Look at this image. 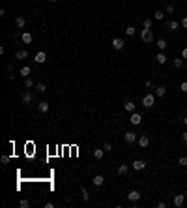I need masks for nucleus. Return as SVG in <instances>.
Here are the masks:
<instances>
[{
    "instance_id": "423d86ee",
    "label": "nucleus",
    "mask_w": 187,
    "mask_h": 208,
    "mask_svg": "<svg viewBox=\"0 0 187 208\" xmlns=\"http://www.w3.org/2000/svg\"><path fill=\"white\" fill-rule=\"evenodd\" d=\"M131 167H133L135 171H142V169H146V161H142V159H135V161L131 163Z\"/></svg>"
},
{
    "instance_id": "c9c22d12",
    "label": "nucleus",
    "mask_w": 187,
    "mask_h": 208,
    "mask_svg": "<svg viewBox=\"0 0 187 208\" xmlns=\"http://www.w3.org/2000/svg\"><path fill=\"white\" fill-rule=\"evenodd\" d=\"M180 90H182V92H187V81H184V83L180 85Z\"/></svg>"
},
{
    "instance_id": "e433bc0d",
    "label": "nucleus",
    "mask_w": 187,
    "mask_h": 208,
    "mask_svg": "<svg viewBox=\"0 0 187 208\" xmlns=\"http://www.w3.org/2000/svg\"><path fill=\"white\" fill-rule=\"evenodd\" d=\"M19 205H21L23 208H26V206H30V202H28V201H26V199H23V201H21V202H19Z\"/></svg>"
},
{
    "instance_id": "7ed1b4c3",
    "label": "nucleus",
    "mask_w": 187,
    "mask_h": 208,
    "mask_svg": "<svg viewBox=\"0 0 187 208\" xmlns=\"http://www.w3.org/2000/svg\"><path fill=\"white\" fill-rule=\"evenodd\" d=\"M140 197H142V193H140V191H137V189H131L129 193H127V199H129L131 202H137V201H140Z\"/></svg>"
},
{
    "instance_id": "f3484780",
    "label": "nucleus",
    "mask_w": 187,
    "mask_h": 208,
    "mask_svg": "<svg viewBox=\"0 0 187 208\" xmlns=\"http://www.w3.org/2000/svg\"><path fill=\"white\" fill-rule=\"evenodd\" d=\"M30 71H32V67H30V66H23V67H21V71H19V73H21L23 77L26 79V77H28V75H30Z\"/></svg>"
},
{
    "instance_id": "412c9836",
    "label": "nucleus",
    "mask_w": 187,
    "mask_h": 208,
    "mask_svg": "<svg viewBox=\"0 0 187 208\" xmlns=\"http://www.w3.org/2000/svg\"><path fill=\"white\" fill-rule=\"evenodd\" d=\"M129 173V165H120L118 167V174H120V176H124V174H127Z\"/></svg>"
},
{
    "instance_id": "2f4dec72",
    "label": "nucleus",
    "mask_w": 187,
    "mask_h": 208,
    "mask_svg": "<svg viewBox=\"0 0 187 208\" xmlns=\"http://www.w3.org/2000/svg\"><path fill=\"white\" fill-rule=\"evenodd\" d=\"M103 148H105V152H112V145H110V143H105Z\"/></svg>"
},
{
    "instance_id": "f704fd0d",
    "label": "nucleus",
    "mask_w": 187,
    "mask_h": 208,
    "mask_svg": "<svg viewBox=\"0 0 187 208\" xmlns=\"http://www.w3.org/2000/svg\"><path fill=\"white\" fill-rule=\"evenodd\" d=\"M165 13H174V6H170V4H169L166 10H165Z\"/></svg>"
},
{
    "instance_id": "5701e85b",
    "label": "nucleus",
    "mask_w": 187,
    "mask_h": 208,
    "mask_svg": "<svg viewBox=\"0 0 187 208\" xmlns=\"http://www.w3.org/2000/svg\"><path fill=\"white\" fill-rule=\"evenodd\" d=\"M166 26H169L170 30H178V26H180V23H178V21H169V23H166Z\"/></svg>"
},
{
    "instance_id": "c756f323",
    "label": "nucleus",
    "mask_w": 187,
    "mask_h": 208,
    "mask_svg": "<svg viewBox=\"0 0 187 208\" xmlns=\"http://www.w3.org/2000/svg\"><path fill=\"white\" fill-rule=\"evenodd\" d=\"M178 163H180L182 167H187V156H182V158L178 159Z\"/></svg>"
},
{
    "instance_id": "a878e982",
    "label": "nucleus",
    "mask_w": 187,
    "mask_h": 208,
    "mask_svg": "<svg viewBox=\"0 0 187 208\" xmlns=\"http://www.w3.org/2000/svg\"><path fill=\"white\" fill-rule=\"evenodd\" d=\"M157 47H159V51L163 53V51L166 49V41H165V39H159V41H157Z\"/></svg>"
},
{
    "instance_id": "72a5a7b5",
    "label": "nucleus",
    "mask_w": 187,
    "mask_h": 208,
    "mask_svg": "<svg viewBox=\"0 0 187 208\" xmlns=\"http://www.w3.org/2000/svg\"><path fill=\"white\" fill-rule=\"evenodd\" d=\"M0 161H2L4 165H6V163H10V156H2V158H0Z\"/></svg>"
},
{
    "instance_id": "7c9ffc66",
    "label": "nucleus",
    "mask_w": 187,
    "mask_h": 208,
    "mask_svg": "<svg viewBox=\"0 0 187 208\" xmlns=\"http://www.w3.org/2000/svg\"><path fill=\"white\" fill-rule=\"evenodd\" d=\"M152 25H153V21H152V19H144V28H152Z\"/></svg>"
},
{
    "instance_id": "6e6552de",
    "label": "nucleus",
    "mask_w": 187,
    "mask_h": 208,
    "mask_svg": "<svg viewBox=\"0 0 187 208\" xmlns=\"http://www.w3.org/2000/svg\"><path fill=\"white\" fill-rule=\"evenodd\" d=\"M148 145H150V137L148 135H138V146H140V148H146Z\"/></svg>"
},
{
    "instance_id": "0eeeda50",
    "label": "nucleus",
    "mask_w": 187,
    "mask_h": 208,
    "mask_svg": "<svg viewBox=\"0 0 187 208\" xmlns=\"http://www.w3.org/2000/svg\"><path fill=\"white\" fill-rule=\"evenodd\" d=\"M184 202H185V195H182V193L174 195V206H176V208L184 206Z\"/></svg>"
},
{
    "instance_id": "c85d7f7f",
    "label": "nucleus",
    "mask_w": 187,
    "mask_h": 208,
    "mask_svg": "<svg viewBox=\"0 0 187 208\" xmlns=\"http://www.w3.org/2000/svg\"><path fill=\"white\" fill-rule=\"evenodd\" d=\"M25 86H26V88H34V81H32L30 77H26L25 79Z\"/></svg>"
},
{
    "instance_id": "9d476101",
    "label": "nucleus",
    "mask_w": 187,
    "mask_h": 208,
    "mask_svg": "<svg viewBox=\"0 0 187 208\" xmlns=\"http://www.w3.org/2000/svg\"><path fill=\"white\" fill-rule=\"evenodd\" d=\"M34 60H36L38 64H45V60H47V54L43 53V51H39V53H38V54L34 56Z\"/></svg>"
},
{
    "instance_id": "39448f33",
    "label": "nucleus",
    "mask_w": 187,
    "mask_h": 208,
    "mask_svg": "<svg viewBox=\"0 0 187 208\" xmlns=\"http://www.w3.org/2000/svg\"><path fill=\"white\" fill-rule=\"evenodd\" d=\"M124 45H125V43H124V39H122V38H114L112 39V49L114 51H122V49H124Z\"/></svg>"
},
{
    "instance_id": "473e14b6",
    "label": "nucleus",
    "mask_w": 187,
    "mask_h": 208,
    "mask_svg": "<svg viewBox=\"0 0 187 208\" xmlns=\"http://www.w3.org/2000/svg\"><path fill=\"white\" fill-rule=\"evenodd\" d=\"M82 199H84V201H88V199H90V195H88V191H86V187H82Z\"/></svg>"
},
{
    "instance_id": "f257e3e1",
    "label": "nucleus",
    "mask_w": 187,
    "mask_h": 208,
    "mask_svg": "<svg viewBox=\"0 0 187 208\" xmlns=\"http://www.w3.org/2000/svg\"><path fill=\"white\" fill-rule=\"evenodd\" d=\"M153 103H155V94H146L144 98H142V105H144L146 109L153 107Z\"/></svg>"
},
{
    "instance_id": "a211bd4d",
    "label": "nucleus",
    "mask_w": 187,
    "mask_h": 208,
    "mask_svg": "<svg viewBox=\"0 0 187 208\" xmlns=\"http://www.w3.org/2000/svg\"><path fill=\"white\" fill-rule=\"evenodd\" d=\"M103 156H105V148H103V150L101 148H95L94 150V158L95 159H103Z\"/></svg>"
},
{
    "instance_id": "2eb2a0df",
    "label": "nucleus",
    "mask_w": 187,
    "mask_h": 208,
    "mask_svg": "<svg viewBox=\"0 0 187 208\" xmlns=\"http://www.w3.org/2000/svg\"><path fill=\"white\" fill-rule=\"evenodd\" d=\"M135 107H137V105H135L133 101H125L124 103V109L127 111V113H135Z\"/></svg>"
},
{
    "instance_id": "6ab92c4d",
    "label": "nucleus",
    "mask_w": 187,
    "mask_h": 208,
    "mask_svg": "<svg viewBox=\"0 0 187 208\" xmlns=\"http://www.w3.org/2000/svg\"><path fill=\"white\" fill-rule=\"evenodd\" d=\"M165 94H166V88H165V86H157V88H155V98H163Z\"/></svg>"
},
{
    "instance_id": "4be33fe9",
    "label": "nucleus",
    "mask_w": 187,
    "mask_h": 208,
    "mask_svg": "<svg viewBox=\"0 0 187 208\" xmlns=\"http://www.w3.org/2000/svg\"><path fill=\"white\" fill-rule=\"evenodd\" d=\"M155 60H157V64H161V66H163V64H165V62H166V60H169V58L165 56V53H159L157 56H155Z\"/></svg>"
},
{
    "instance_id": "4c0bfd02",
    "label": "nucleus",
    "mask_w": 187,
    "mask_h": 208,
    "mask_svg": "<svg viewBox=\"0 0 187 208\" xmlns=\"http://www.w3.org/2000/svg\"><path fill=\"white\" fill-rule=\"evenodd\" d=\"M180 25H182V26H184V28L187 30V15H185L184 19H182V23H180Z\"/></svg>"
},
{
    "instance_id": "ddd939ff",
    "label": "nucleus",
    "mask_w": 187,
    "mask_h": 208,
    "mask_svg": "<svg viewBox=\"0 0 187 208\" xmlns=\"http://www.w3.org/2000/svg\"><path fill=\"white\" fill-rule=\"evenodd\" d=\"M21 39H23V43H26V45H30V43H32V34H30V32H23Z\"/></svg>"
},
{
    "instance_id": "b1692460",
    "label": "nucleus",
    "mask_w": 187,
    "mask_h": 208,
    "mask_svg": "<svg viewBox=\"0 0 187 208\" xmlns=\"http://www.w3.org/2000/svg\"><path fill=\"white\" fill-rule=\"evenodd\" d=\"M36 90L43 94V92H47V85H45V83H39V85H36Z\"/></svg>"
},
{
    "instance_id": "58836bf2",
    "label": "nucleus",
    "mask_w": 187,
    "mask_h": 208,
    "mask_svg": "<svg viewBox=\"0 0 187 208\" xmlns=\"http://www.w3.org/2000/svg\"><path fill=\"white\" fill-rule=\"evenodd\" d=\"M182 58L187 60V47H184V51H182Z\"/></svg>"
},
{
    "instance_id": "20e7f679",
    "label": "nucleus",
    "mask_w": 187,
    "mask_h": 208,
    "mask_svg": "<svg viewBox=\"0 0 187 208\" xmlns=\"http://www.w3.org/2000/svg\"><path fill=\"white\" fill-rule=\"evenodd\" d=\"M124 141L127 143V145H133L135 141H138V137H137V133H133V131H127V133L124 135Z\"/></svg>"
},
{
    "instance_id": "1a4fd4ad",
    "label": "nucleus",
    "mask_w": 187,
    "mask_h": 208,
    "mask_svg": "<svg viewBox=\"0 0 187 208\" xmlns=\"http://www.w3.org/2000/svg\"><path fill=\"white\" fill-rule=\"evenodd\" d=\"M140 122H142V116L138 113H131V124L133 126H140Z\"/></svg>"
},
{
    "instance_id": "c03bdc74",
    "label": "nucleus",
    "mask_w": 187,
    "mask_h": 208,
    "mask_svg": "<svg viewBox=\"0 0 187 208\" xmlns=\"http://www.w3.org/2000/svg\"><path fill=\"white\" fill-rule=\"evenodd\" d=\"M51 2H56V0H51Z\"/></svg>"
},
{
    "instance_id": "9b49d317",
    "label": "nucleus",
    "mask_w": 187,
    "mask_h": 208,
    "mask_svg": "<svg viewBox=\"0 0 187 208\" xmlns=\"http://www.w3.org/2000/svg\"><path fill=\"white\" fill-rule=\"evenodd\" d=\"M15 58H17V60H25V58H28V51H26V49L17 51V53H15Z\"/></svg>"
},
{
    "instance_id": "dca6fc26",
    "label": "nucleus",
    "mask_w": 187,
    "mask_h": 208,
    "mask_svg": "<svg viewBox=\"0 0 187 208\" xmlns=\"http://www.w3.org/2000/svg\"><path fill=\"white\" fill-rule=\"evenodd\" d=\"M32 99H34V96H32L30 92H25V94H23V103L28 105V103H32Z\"/></svg>"
},
{
    "instance_id": "f03ea898",
    "label": "nucleus",
    "mask_w": 187,
    "mask_h": 208,
    "mask_svg": "<svg viewBox=\"0 0 187 208\" xmlns=\"http://www.w3.org/2000/svg\"><path fill=\"white\" fill-rule=\"evenodd\" d=\"M140 39H142L144 43H150V41H153V34H152V30H148V28L140 30Z\"/></svg>"
},
{
    "instance_id": "bb28decb",
    "label": "nucleus",
    "mask_w": 187,
    "mask_h": 208,
    "mask_svg": "<svg viewBox=\"0 0 187 208\" xmlns=\"http://www.w3.org/2000/svg\"><path fill=\"white\" fill-rule=\"evenodd\" d=\"M172 64H174V67H176V70H180L182 64H184V58H176V60H172Z\"/></svg>"
},
{
    "instance_id": "ea45409f",
    "label": "nucleus",
    "mask_w": 187,
    "mask_h": 208,
    "mask_svg": "<svg viewBox=\"0 0 187 208\" xmlns=\"http://www.w3.org/2000/svg\"><path fill=\"white\" fill-rule=\"evenodd\" d=\"M144 86H146V88H153V83H152V81H146Z\"/></svg>"
},
{
    "instance_id": "a19ab883",
    "label": "nucleus",
    "mask_w": 187,
    "mask_h": 208,
    "mask_svg": "<svg viewBox=\"0 0 187 208\" xmlns=\"http://www.w3.org/2000/svg\"><path fill=\"white\" fill-rule=\"evenodd\" d=\"M43 206H45V208H54V202H45Z\"/></svg>"
},
{
    "instance_id": "aec40b11",
    "label": "nucleus",
    "mask_w": 187,
    "mask_h": 208,
    "mask_svg": "<svg viewBox=\"0 0 187 208\" xmlns=\"http://www.w3.org/2000/svg\"><path fill=\"white\" fill-rule=\"evenodd\" d=\"M38 111H39V113H47V111H49V103H47V101H41V103L38 105Z\"/></svg>"
},
{
    "instance_id": "f8f14e48",
    "label": "nucleus",
    "mask_w": 187,
    "mask_h": 208,
    "mask_svg": "<svg viewBox=\"0 0 187 208\" xmlns=\"http://www.w3.org/2000/svg\"><path fill=\"white\" fill-rule=\"evenodd\" d=\"M92 182H94V186L99 187V186H103V184H105V178H103L101 174H95V176L92 178Z\"/></svg>"
},
{
    "instance_id": "79ce46f5",
    "label": "nucleus",
    "mask_w": 187,
    "mask_h": 208,
    "mask_svg": "<svg viewBox=\"0 0 187 208\" xmlns=\"http://www.w3.org/2000/svg\"><path fill=\"white\" fill-rule=\"evenodd\" d=\"M182 141H184L185 145H187V131H184V135H182Z\"/></svg>"
},
{
    "instance_id": "4468645a",
    "label": "nucleus",
    "mask_w": 187,
    "mask_h": 208,
    "mask_svg": "<svg viewBox=\"0 0 187 208\" xmlns=\"http://www.w3.org/2000/svg\"><path fill=\"white\" fill-rule=\"evenodd\" d=\"M15 26H17V28H25L26 26V19L25 17H17L15 19Z\"/></svg>"
},
{
    "instance_id": "393cba45",
    "label": "nucleus",
    "mask_w": 187,
    "mask_h": 208,
    "mask_svg": "<svg viewBox=\"0 0 187 208\" xmlns=\"http://www.w3.org/2000/svg\"><path fill=\"white\" fill-rule=\"evenodd\" d=\"M124 32H125V36H135V32H137V28H135V26H127V28H125Z\"/></svg>"
},
{
    "instance_id": "cd10ccee",
    "label": "nucleus",
    "mask_w": 187,
    "mask_h": 208,
    "mask_svg": "<svg viewBox=\"0 0 187 208\" xmlns=\"http://www.w3.org/2000/svg\"><path fill=\"white\" fill-rule=\"evenodd\" d=\"M163 17H165V11H161V10L155 11V15H153V19H155V21H161Z\"/></svg>"
},
{
    "instance_id": "37998d69",
    "label": "nucleus",
    "mask_w": 187,
    "mask_h": 208,
    "mask_svg": "<svg viewBox=\"0 0 187 208\" xmlns=\"http://www.w3.org/2000/svg\"><path fill=\"white\" fill-rule=\"evenodd\" d=\"M184 124H185V126H187V116H185V118H184Z\"/></svg>"
}]
</instances>
